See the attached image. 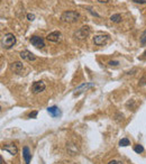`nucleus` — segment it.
<instances>
[{"mask_svg": "<svg viewBox=\"0 0 146 164\" xmlns=\"http://www.w3.org/2000/svg\"><path fill=\"white\" fill-rule=\"evenodd\" d=\"M79 18H80V14L77 11H72V10L64 11L61 15V20L63 23H68V24L75 23V21L79 20Z\"/></svg>", "mask_w": 146, "mask_h": 164, "instance_id": "nucleus-1", "label": "nucleus"}, {"mask_svg": "<svg viewBox=\"0 0 146 164\" xmlns=\"http://www.w3.org/2000/svg\"><path fill=\"white\" fill-rule=\"evenodd\" d=\"M15 44H16V37L14 34H6L2 37V46L5 49H11Z\"/></svg>", "mask_w": 146, "mask_h": 164, "instance_id": "nucleus-2", "label": "nucleus"}, {"mask_svg": "<svg viewBox=\"0 0 146 164\" xmlns=\"http://www.w3.org/2000/svg\"><path fill=\"white\" fill-rule=\"evenodd\" d=\"M89 34H90L89 27H88V26H82V27H80V28L74 33V37H75L77 39H84V38H87V37L89 36Z\"/></svg>", "mask_w": 146, "mask_h": 164, "instance_id": "nucleus-3", "label": "nucleus"}, {"mask_svg": "<svg viewBox=\"0 0 146 164\" xmlns=\"http://www.w3.org/2000/svg\"><path fill=\"white\" fill-rule=\"evenodd\" d=\"M45 88H46V84H45L44 81H36L33 83L32 86V92L33 93H41L43 91L45 90Z\"/></svg>", "mask_w": 146, "mask_h": 164, "instance_id": "nucleus-4", "label": "nucleus"}, {"mask_svg": "<svg viewBox=\"0 0 146 164\" xmlns=\"http://www.w3.org/2000/svg\"><path fill=\"white\" fill-rule=\"evenodd\" d=\"M94 83H91V82H85V83H82L81 86H79L77 88V89H74V96H78V94L82 93V92H84V91H87L88 89H90V88H94Z\"/></svg>", "mask_w": 146, "mask_h": 164, "instance_id": "nucleus-5", "label": "nucleus"}, {"mask_svg": "<svg viewBox=\"0 0 146 164\" xmlns=\"http://www.w3.org/2000/svg\"><path fill=\"white\" fill-rule=\"evenodd\" d=\"M30 43L33 44V46H35L37 49H43L45 46L44 39L40 36H33L30 37Z\"/></svg>", "mask_w": 146, "mask_h": 164, "instance_id": "nucleus-6", "label": "nucleus"}, {"mask_svg": "<svg viewBox=\"0 0 146 164\" xmlns=\"http://www.w3.org/2000/svg\"><path fill=\"white\" fill-rule=\"evenodd\" d=\"M108 39H109L108 35H97L94 37V43L97 46H102L108 42Z\"/></svg>", "mask_w": 146, "mask_h": 164, "instance_id": "nucleus-7", "label": "nucleus"}, {"mask_svg": "<svg viewBox=\"0 0 146 164\" xmlns=\"http://www.w3.org/2000/svg\"><path fill=\"white\" fill-rule=\"evenodd\" d=\"M46 38H47V41H49V42H54V43H57V42H60L62 39V34L60 33V32L55 30V32H52V33H49V35L46 36Z\"/></svg>", "mask_w": 146, "mask_h": 164, "instance_id": "nucleus-8", "label": "nucleus"}, {"mask_svg": "<svg viewBox=\"0 0 146 164\" xmlns=\"http://www.w3.org/2000/svg\"><path fill=\"white\" fill-rule=\"evenodd\" d=\"M21 58L23 60H26V61H35L36 60V55H34L32 52L25 49V51H21Z\"/></svg>", "mask_w": 146, "mask_h": 164, "instance_id": "nucleus-9", "label": "nucleus"}, {"mask_svg": "<svg viewBox=\"0 0 146 164\" xmlns=\"http://www.w3.org/2000/svg\"><path fill=\"white\" fill-rule=\"evenodd\" d=\"M2 150L9 152L11 155H16L17 153H18V148H17V146L15 144H6L4 147H2Z\"/></svg>", "mask_w": 146, "mask_h": 164, "instance_id": "nucleus-10", "label": "nucleus"}, {"mask_svg": "<svg viewBox=\"0 0 146 164\" xmlns=\"http://www.w3.org/2000/svg\"><path fill=\"white\" fill-rule=\"evenodd\" d=\"M10 69H11L14 72H16V73H21V71L24 69V65H23V63L21 62H12L11 64H10Z\"/></svg>", "mask_w": 146, "mask_h": 164, "instance_id": "nucleus-11", "label": "nucleus"}, {"mask_svg": "<svg viewBox=\"0 0 146 164\" xmlns=\"http://www.w3.org/2000/svg\"><path fill=\"white\" fill-rule=\"evenodd\" d=\"M23 156H24L25 163L29 164L30 163V159H32V154H30V151H29L28 146H25L23 148Z\"/></svg>", "mask_w": 146, "mask_h": 164, "instance_id": "nucleus-12", "label": "nucleus"}, {"mask_svg": "<svg viewBox=\"0 0 146 164\" xmlns=\"http://www.w3.org/2000/svg\"><path fill=\"white\" fill-rule=\"evenodd\" d=\"M47 111H49V114L52 116V117H57V116L61 115V111H60V109H59L56 106L49 107V108H47Z\"/></svg>", "mask_w": 146, "mask_h": 164, "instance_id": "nucleus-13", "label": "nucleus"}, {"mask_svg": "<svg viewBox=\"0 0 146 164\" xmlns=\"http://www.w3.org/2000/svg\"><path fill=\"white\" fill-rule=\"evenodd\" d=\"M110 20L113 23H120L122 21V15L120 14H115L113 16H110Z\"/></svg>", "mask_w": 146, "mask_h": 164, "instance_id": "nucleus-14", "label": "nucleus"}, {"mask_svg": "<svg viewBox=\"0 0 146 164\" xmlns=\"http://www.w3.org/2000/svg\"><path fill=\"white\" fill-rule=\"evenodd\" d=\"M134 151L138 154H141V153L144 152V147H143L142 145H139V144H136L134 146Z\"/></svg>", "mask_w": 146, "mask_h": 164, "instance_id": "nucleus-15", "label": "nucleus"}, {"mask_svg": "<svg viewBox=\"0 0 146 164\" xmlns=\"http://www.w3.org/2000/svg\"><path fill=\"white\" fill-rule=\"evenodd\" d=\"M119 145H120V146H128V145H130V142L128 138H122V140H120V142H119Z\"/></svg>", "mask_w": 146, "mask_h": 164, "instance_id": "nucleus-16", "label": "nucleus"}, {"mask_svg": "<svg viewBox=\"0 0 146 164\" xmlns=\"http://www.w3.org/2000/svg\"><path fill=\"white\" fill-rule=\"evenodd\" d=\"M141 44L146 46V30L142 34V36H141Z\"/></svg>", "mask_w": 146, "mask_h": 164, "instance_id": "nucleus-17", "label": "nucleus"}, {"mask_svg": "<svg viewBox=\"0 0 146 164\" xmlns=\"http://www.w3.org/2000/svg\"><path fill=\"white\" fill-rule=\"evenodd\" d=\"M139 84H141V86H146V75H144V77L141 78V80H139Z\"/></svg>", "mask_w": 146, "mask_h": 164, "instance_id": "nucleus-18", "label": "nucleus"}, {"mask_svg": "<svg viewBox=\"0 0 146 164\" xmlns=\"http://www.w3.org/2000/svg\"><path fill=\"white\" fill-rule=\"evenodd\" d=\"M107 164H124L122 161H117V160H113V161H109Z\"/></svg>", "mask_w": 146, "mask_h": 164, "instance_id": "nucleus-19", "label": "nucleus"}, {"mask_svg": "<svg viewBox=\"0 0 146 164\" xmlns=\"http://www.w3.org/2000/svg\"><path fill=\"white\" fill-rule=\"evenodd\" d=\"M37 114H38V112H37V111H33V112H30V114H29V118H36L37 117Z\"/></svg>", "mask_w": 146, "mask_h": 164, "instance_id": "nucleus-20", "label": "nucleus"}, {"mask_svg": "<svg viewBox=\"0 0 146 164\" xmlns=\"http://www.w3.org/2000/svg\"><path fill=\"white\" fill-rule=\"evenodd\" d=\"M136 4H146V0H133Z\"/></svg>", "mask_w": 146, "mask_h": 164, "instance_id": "nucleus-21", "label": "nucleus"}, {"mask_svg": "<svg viewBox=\"0 0 146 164\" xmlns=\"http://www.w3.org/2000/svg\"><path fill=\"white\" fill-rule=\"evenodd\" d=\"M27 18H28V20H34L35 16H34V15H32V14H28V15H27Z\"/></svg>", "mask_w": 146, "mask_h": 164, "instance_id": "nucleus-22", "label": "nucleus"}, {"mask_svg": "<svg viewBox=\"0 0 146 164\" xmlns=\"http://www.w3.org/2000/svg\"><path fill=\"white\" fill-rule=\"evenodd\" d=\"M109 64L110 65H118V64H119V62L118 61H110Z\"/></svg>", "mask_w": 146, "mask_h": 164, "instance_id": "nucleus-23", "label": "nucleus"}, {"mask_svg": "<svg viewBox=\"0 0 146 164\" xmlns=\"http://www.w3.org/2000/svg\"><path fill=\"white\" fill-rule=\"evenodd\" d=\"M100 4H108V2H110L111 0H98Z\"/></svg>", "mask_w": 146, "mask_h": 164, "instance_id": "nucleus-24", "label": "nucleus"}]
</instances>
